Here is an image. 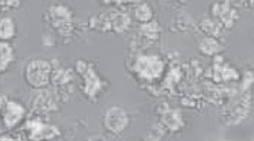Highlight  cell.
<instances>
[{"mask_svg":"<svg viewBox=\"0 0 254 141\" xmlns=\"http://www.w3.org/2000/svg\"><path fill=\"white\" fill-rule=\"evenodd\" d=\"M56 130L54 127L42 125V124L36 123L35 128L33 129V136L32 138L37 141L40 139H51L54 138L56 134Z\"/></svg>","mask_w":254,"mask_h":141,"instance_id":"4","label":"cell"},{"mask_svg":"<svg viewBox=\"0 0 254 141\" xmlns=\"http://www.w3.org/2000/svg\"><path fill=\"white\" fill-rule=\"evenodd\" d=\"M23 107L16 102H8L4 112V120L8 127H14L23 117Z\"/></svg>","mask_w":254,"mask_h":141,"instance_id":"3","label":"cell"},{"mask_svg":"<svg viewBox=\"0 0 254 141\" xmlns=\"http://www.w3.org/2000/svg\"><path fill=\"white\" fill-rule=\"evenodd\" d=\"M14 34V25L13 22L11 21V19L9 18H5L2 19L1 22V37L2 38H7L12 36Z\"/></svg>","mask_w":254,"mask_h":141,"instance_id":"5","label":"cell"},{"mask_svg":"<svg viewBox=\"0 0 254 141\" xmlns=\"http://www.w3.org/2000/svg\"><path fill=\"white\" fill-rule=\"evenodd\" d=\"M107 129L113 134L122 133L128 124V117L126 111L119 106L110 107L105 116Z\"/></svg>","mask_w":254,"mask_h":141,"instance_id":"2","label":"cell"},{"mask_svg":"<svg viewBox=\"0 0 254 141\" xmlns=\"http://www.w3.org/2000/svg\"><path fill=\"white\" fill-rule=\"evenodd\" d=\"M51 67L45 61H34L28 65L26 79L34 88H43L50 81Z\"/></svg>","mask_w":254,"mask_h":141,"instance_id":"1","label":"cell"}]
</instances>
